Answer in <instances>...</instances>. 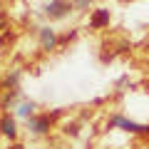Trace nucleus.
Segmentation results:
<instances>
[{
  "mask_svg": "<svg viewBox=\"0 0 149 149\" xmlns=\"http://www.w3.org/2000/svg\"><path fill=\"white\" fill-rule=\"evenodd\" d=\"M107 127H117V129H124V132H129V134L149 137V124H139V122H134V119L122 117V114H114V117H109Z\"/></svg>",
  "mask_w": 149,
  "mask_h": 149,
  "instance_id": "nucleus-1",
  "label": "nucleus"
},
{
  "mask_svg": "<svg viewBox=\"0 0 149 149\" xmlns=\"http://www.w3.org/2000/svg\"><path fill=\"white\" fill-rule=\"evenodd\" d=\"M92 3H95V0H74L72 5H74V8H80V10H85V8H90Z\"/></svg>",
  "mask_w": 149,
  "mask_h": 149,
  "instance_id": "nucleus-10",
  "label": "nucleus"
},
{
  "mask_svg": "<svg viewBox=\"0 0 149 149\" xmlns=\"http://www.w3.org/2000/svg\"><path fill=\"white\" fill-rule=\"evenodd\" d=\"M50 127H52V117H50V114H32V117L27 119V129H30L35 137L47 134Z\"/></svg>",
  "mask_w": 149,
  "mask_h": 149,
  "instance_id": "nucleus-3",
  "label": "nucleus"
},
{
  "mask_svg": "<svg viewBox=\"0 0 149 149\" xmlns=\"http://www.w3.org/2000/svg\"><path fill=\"white\" fill-rule=\"evenodd\" d=\"M37 35H40V47H42V50H47V52H50V50L57 47L60 37H57V32H55L50 25H47V27H40V30H37Z\"/></svg>",
  "mask_w": 149,
  "mask_h": 149,
  "instance_id": "nucleus-4",
  "label": "nucleus"
},
{
  "mask_svg": "<svg viewBox=\"0 0 149 149\" xmlns=\"http://www.w3.org/2000/svg\"><path fill=\"white\" fill-rule=\"evenodd\" d=\"M10 149H25V147H22V144H13Z\"/></svg>",
  "mask_w": 149,
  "mask_h": 149,
  "instance_id": "nucleus-11",
  "label": "nucleus"
},
{
  "mask_svg": "<svg viewBox=\"0 0 149 149\" xmlns=\"http://www.w3.org/2000/svg\"><path fill=\"white\" fill-rule=\"evenodd\" d=\"M35 109H37L35 102H20L17 109H15V114H17V117H22V119H30L32 114H35Z\"/></svg>",
  "mask_w": 149,
  "mask_h": 149,
  "instance_id": "nucleus-7",
  "label": "nucleus"
},
{
  "mask_svg": "<svg viewBox=\"0 0 149 149\" xmlns=\"http://www.w3.org/2000/svg\"><path fill=\"white\" fill-rule=\"evenodd\" d=\"M17 82H20V72L15 70V72H10L5 77V90H17Z\"/></svg>",
  "mask_w": 149,
  "mask_h": 149,
  "instance_id": "nucleus-8",
  "label": "nucleus"
},
{
  "mask_svg": "<svg viewBox=\"0 0 149 149\" xmlns=\"http://www.w3.org/2000/svg\"><path fill=\"white\" fill-rule=\"evenodd\" d=\"M65 134H70V137H77V134H80V124H67V127H65Z\"/></svg>",
  "mask_w": 149,
  "mask_h": 149,
  "instance_id": "nucleus-9",
  "label": "nucleus"
},
{
  "mask_svg": "<svg viewBox=\"0 0 149 149\" xmlns=\"http://www.w3.org/2000/svg\"><path fill=\"white\" fill-rule=\"evenodd\" d=\"M109 20H112V13L107 10V8H97V10L92 13V17H90V25L95 27V30H100V27L109 25Z\"/></svg>",
  "mask_w": 149,
  "mask_h": 149,
  "instance_id": "nucleus-5",
  "label": "nucleus"
},
{
  "mask_svg": "<svg viewBox=\"0 0 149 149\" xmlns=\"http://www.w3.org/2000/svg\"><path fill=\"white\" fill-rule=\"evenodd\" d=\"M72 3H67V0H50L47 5L42 8V13L50 17V20H65V17L70 15V10H72Z\"/></svg>",
  "mask_w": 149,
  "mask_h": 149,
  "instance_id": "nucleus-2",
  "label": "nucleus"
},
{
  "mask_svg": "<svg viewBox=\"0 0 149 149\" xmlns=\"http://www.w3.org/2000/svg\"><path fill=\"white\" fill-rule=\"evenodd\" d=\"M0 134L8 137V139H15V137H17L15 117H10V114H3V117H0Z\"/></svg>",
  "mask_w": 149,
  "mask_h": 149,
  "instance_id": "nucleus-6",
  "label": "nucleus"
},
{
  "mask_svg": "<svg viewBox=\"0 0 149 149\" xmlns=\"http://www.w3.org/2000/svg\"><path fill=\"white\" fill-rule=\"evenodd\" d=\"M124 3H127V0H124Z\"/></svg>",
  "mask_w": 149,
  "mask_h": 149,
  "instance_id": "nucleus-12",
  "label": "nucleus"
}]
</instances>
